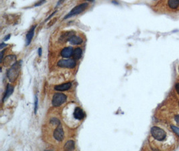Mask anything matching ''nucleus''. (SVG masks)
<instances>
[{"label":"nucleus","mask_w":179,"mask_h":151,"mask_svg":"<svg viewBox=\"0 0 179 151\" xmlns=\"http://www.w3.org/2000/svg\"><path fill=\"white\" fill-rule=\"evenodd\" d=\"M21 61L18 63H14L12 65V67L10 69L8 70L7 72V77L11 82L15 81V80L16 79V78L18 77V76L19 75V73H20V67H21Z\"/></svg>","instance_id":"f257e3e1"},{"label":"nucleus","mask_w":179,"mask_h":151,"mask_svg":"<svg viewBox=\"0 0 179 151\" xmlns=\"http://www.w3.org/2000/svg\"><path fill=\"white\" fill-rule=\"evenodd\" d=\"M151 134L156 140L158 141H162L167 137V133L165 132V131L157 126H154L151 128Z\"/></svg>","instance_id":"f03ea898"},{"label":"nucleus","mask_w":179,"mask_h":151,"mask_svg":"<svg viewBox=\"0 0 179 151\" xmlns=\"http://www.w3.org/2000/svg\"><path fill=\"white\" fill-rule=\"evenodd\" d=\"M87 6H88V3H83L81 4H79V5H78L77 6H76V7L72 8L71 11L70 12L65 18H64V19H67L72 16H76V15L81 14V13H82L83 12L85 11V10L87 8Z\"/></svg>","instance_id":"7ed1b4c3"},{"label":"nucleus","mask_w":179,"mask_h":151,"mask_svg":"<svg viewBox=\"0 0 179 151\" xmlns=\"http://www.w3.org/2000/svg\"><path fill=\"white\" fill-rule=\"evenodd\" d=\"M67 100V96L61 93H56L52 97V103L54 107H59L63 104Z\"/></svg>","instance_id":"20e7f679"},{"label":"nucleus","mask_w":179,"mask_h":151,"mask_svg":"<svg viewBox=\"0 0 179 151\" xmlns=\"http://www.w3.org/2000/svg\"><path fill=\"white\" fill-rule=\"evenodd\" d=\"M57 65L62 68L72 69V68L75 67L76 61L74 59H61L57 63Z\"/></svg>","instance_id":"39448f33"},{"label":"nucleus","mask_w":179,"mask_h":151,"mask_svg":"<svg viewBox=\"0 0 179 151\" xmlns=\"http://www.w3.org/2000/svg\"><path fill=\"white\" fill-rule=\"evenodd\" d=\"M53 135H54V139L56 140H58V141H61V140H63L64 131L61 124L58 125V126L56 127V129H55Z\"/></svg>","instance_id":"423d86ee"},{"label":"nucleus","mask_w":179,"mask_h":151,"mask_svg":"<svg viewBox=\"0 0 179 151\" xmlns=\"http://www.w3.org/2000/svg\"><path fill=\"white\" fill-rule=\"evenodd\" d=\"M73 52L74 50L72 49V48L71 47V46H69V47L64 48L61 50V55L63 58H69V57L73 55Z\"/></svg>","instance_id":"0eeeda50"},{"label":"nucleus","mask_w":179,"mask_h":151,"mask_svg":"<svg viewBox=\"0 0 179 151\" xmlns=\"http://www.w3.org/2000/svg\"><path fill=\"white\" fill-rule=\"evenodd\" d=\"M74 118L78 120H81L85 118V113L81 108L79 107H76L74 109V113H73Z\"/></svg>","instance_id":"6e6552de"},{"label":"nucleus","mask_w":179,"mask_h":151,"mask_svg":"<svg viewBox=\"0 0 179 151\" xmlns=\"http://www.w3.org/2000/svg\"><path fill=\"white\" fill-rule=\"evenodd\" d=\"M36 26H34L33 27H32L30 30L28 32L26 37H25V46H28L30 42L32 40L33 37H34V30H35Z\"/></svg>","instance_id":"1a4fd4ad"},{"label":"nucleus","mask_w":179,"mask_h":151,"mask_svg":"<svg viewBox=\"0 0 179 151\" xmlns=\"http://www.w3.org/2000/svg\"><path fill=\"white\" fill-rule=\"evenodd\" d=\"M72 85L71 83H63L61 85H56L54 88V89L56 91H67L68 89H69L71 88V87Z\"/></svg>","instance_id":"9d476101"},{"label":"nucleus","mask_w":179,"mask_h":151,"mask_svg":"<svg viewBox=\"0 0 179 151\" xmlns=\"http://www.w3.org/2000/svg\"><path fill=\"white\" fill-rule=\"evenodd\" d=\"M68 40H69V43L71 44H81L83 42L82 38L75 35L71 36Z\"/></svg>","instance_id":"9b49d317"},{"label":"nucleus","mask_w":179,"mask_h":151,"mask_svg":"<svg viewBox=\"0 0 179 151\" xmlns=\"http://www.w3.org/2000/svg\"><path fill=\"white\" fill-rule=\"evenodd\" d=\"M13 91H14V87L11 85L8 84L7 86V89H6V93L4 94V96L3 97V101H5L6 99H7L8 97H9L10 95L12 94Z\"/></svg>","instance_id":"f8f14e48"},{"label":"nucleus","mask_w":179,"mask_h":151,"mask_svg":"<svg viewBox=\"0 0 179 151\" xmlns=\"http://www.w3.org/2000/svg\"><path fill=\"white\" fill-rule=\"evenodd\" d=\"M74 149V142L73 140H69L66 142L65 146H64V150L65 151H72Z\"/></svg>","instance_id":"ddd939ff"},{"label":"nucleus","mask_w":179,"mask_h":151,"mask_svg":"<svg viewBox=\"0 0 179 151\" xmlns=\"http://www.w3.org/2000/svg\"><path fill=\"white\" fill-rule=\"evenodd\" d=\"M168 5L171 9H176L179 6V1L177 0H170L168 1Z\"/></svg>","instance_id":"4468645a"},{"label":"nucleus","mask_w":179,"mask_h":151,"mask_svg":"<svg viewBox=\"0 0 179 151\" xmlns=\"http://www.w3.org/2000/svg\"><path fill=\"white\" fill-rule=\"evenodd\" d=\"M82 56V50L81 48H75V50H74L73 52V57L74 58L78 60Z\"/></svg>","instance_id":"2eb2a0df"},{"label":"nucleus","mask_w":179,"mask_h":151,"mask_svg":"<svg viewBox=\"0 0 179 151\" xmlns=\"http://www.w3.org/2000/svg\"><path fill=\"white\" fill-rule=\"evenodd\" d=\"M171 128L172 130V131H173L179 137V128H178L174 126H171Z\"/></svg>","instance_id":"dca6fc26"},{"label":"nucleus","mask_w":179,"mask_h":151,"mask_svg":"<svg viewBox=\"0 0 179 151\" xmlns=\"http://www.w3.org/2000/svg\"><path fill=\"white\" fill-rule=\"evenodd\" d=\"M50 123H52V124H57V125L61 124V122H60V121L57 118H52V119H51Z\"/></svg>","instance_id":"f3484780"},{"label":"nucleus","mask_w":179,"mask_h":151,"mask_svg":"<svg viewBox=\"0 0 179 151\" xmlns=\"http://www.w3.org/2000/svg\"><path fill=\"white\" fill-rule=\"evenodd\" d=\"M35 108H34V113L36 114V112H37V110H38V97L37 96H35Z\"/></svg>","instance_id":"a211bd4d"},{"label":"nucleus","mask_w":179,"mask_h":151,"mask_svg":"<svg viewBox=\"0 0 179 151\" xmlns=\"http://www.w3.org/2000/svg\"><path fill=\"white\" fill-rule=\"evenodd\" d=\"M175 120H176V123H177V124H178V126H179V115H177V116H175Z\"/></svg>","instance_id":"6ab92c4d"},{"label":"nucleus","mask_w":179,"mask_h":151,"mask_svg":"<svg viewBox=\"0 0 179 151\" xmlns=\"http://www.w3.org/2000/svg\"><path fill=\"white\" fill-rule=\"evenodd\" d=\"M10 37H11V35L10 34H8V35H7L6 36V37L4 38V40H5V41H7V40H8L10 39Z\"/></svg>","instance_id":"aec40b11"},{"label":"nucleus","mask_w":179,"mask_h":151,"mask_svg":"<svg viewBox=\"0 0 179 151\" xmlns=\"http://www.w3.org/2000/svg\"><path fill=\"white\" fill-rule=\"evenodd\" d=\"M38 55L40 57L42 55V48H39L38 50Z\"/></svg>","instance_id":"412c9836"},{"label":"nucleus","mask_w":179,"mask_h":151,"mask_svg":"<svg viewBox=\"0 0 179 151\" xmlns=\"http://www.w3.org/2000/svg\"><path fill=\"white\" fill-rule=\"evenodd\" d=\"M176 90L179 95V83H178L176 85Z\"/></svg>","instance_id":"4be33fe9"},{"label":"nucleus","mask_w":179,"mask_h":151,"mask_svg":"<svg viewBox=\"0 0 179 151\" xmlns=\"http://www.w3.org/2000/svg\"><path fill=\"white\" fill-rule=\"evenodd\" d=\"M3 52H4V50L1 51V53H0V54H1V61H0V63H2V59H3Z\"/></svg>","instance_id":"5701e85b"},{"label":"nucleus","mask_w":179,"mask_h":151,"mask_svg":"<svg viewBox=\"0 0 179 151\" xmlns=\"http://www.w3.org/2000/svg\"><path fill=\"white\" fill-rule=\"evenodd\" d=\"M44 1H40V2H38V3H36V4H35V6H40V5H41L42 3H43Z\"/></svg>","instance_id":"b1692460"},{"label":"nucleus","mask_w":179,"mask_h":151,"mask_svg":"<svg viewBox=\"0 0 179 151\" xmlns=\"http://www.w3.org/2000/svg\"><path fill=\"white\" fill-rule=\"evenodd\" d=\"M6 45H7V44H4V43H1V46H0V48H1V49H2V48H3L4 46H6Z\"/></svg>","instance_id":"393cba45"}]
</instances>
